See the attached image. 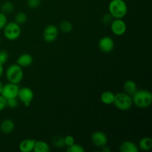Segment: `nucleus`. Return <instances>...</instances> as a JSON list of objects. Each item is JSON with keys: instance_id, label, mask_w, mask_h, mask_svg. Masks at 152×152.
<instances>
[{"instance_id": "obj_1", "label": "nucleus", "mask_w": 152, "mask_h": 152, "mask_svg": "<svg viewBox=\"0 0 152 152\" xmlns=\"http://www.w3.org/2000/svg\"><path fill=\"white\" fill-rule=\"evenodd\" d=\"M133 104L140 108H146L152 104V94L148 90H137L132 96Z\"/></svg>"}, {"instance_id": "obj_2", "label": "nucleus", "mask_w": 152, "mask_h": 152, "mask_svg": "<svg viewBox=\"0 0 152 152\" xmlns=\"http://www.w3.org/2000/svg\"><path fill=\"white\" fill-rule=\"evenodd\" d=\"M108 12L114 19H123L128 13V5L124 0H111Z\"/></svg>"}, {"instance_id": "obj_3", "label": "nucleus", "mask_w": 152, "mask_h": 152, "mask_svg": "<svg viewBox=\"0 0 152 152\" xmlns=\"http://www.w3.org/2000/svg\"><path fill=\"white\" fill-rule=\"evenodd\" d=\"M5 75L9 83L19 84L23 79V70H22V67H20L17 64H13L7 67Z\"/></svg>"}, {"instance_id": "obj_4", "label": "nucleus", "mask_w": 152, "mask_h": 152, "mask_svg": "<svg viewBox=\"0 0 152 152\" xmlns=\"http://www.w3.org/2000/svg\"><path fill=\"white\" fill-rule=\"evenodd\" d=\"M114 104L117 109L126 111L130 109L133 105V100L132 96L126 93L120 92L115 94Z\"/></svg>"}, {"instance_id": "obj_5", "label": "nucleus", "mask_w": 152, "mask_h": 152, "mask_svg": "<svg viewBox=\"0 0 152 152\" xmlns=\"http://www.w3.org/2000/svg\"><path fill=\"white\" fill-rule=\"evenodd\" d=\"M4 36L9 41H15L20 37L22 34L20 25L15 22H10L6 24L3 28Z\"/></svg>"}, {"instance_id": "obj_6", "label": "nucleus", "mask_w": 152, "mask_h": 152, "mask_svg": "<svg viewBox=\"0 0 152 152\" xmlns=\"http://www.w3.org/2000/svg\"><path fill=\"white\" fill-rule=\"evenodd\" d=\"M19 88H19V84L8 83L4 85L1 95L6 99H11V98H17Z\"/></svg>"}, {"instance_id": "obj_7", "label": "nucleus", "mask_w": 152, "mask_h": 152, "mask_svg": "<svg viewBox=\"0 0 152 152\" xmlns=\"http://www.w3.org/2000/svg\"><path fill=\"white\" fill-rule=\"evenodd\" d=\"M17 97L25 105V106L28 107L34 99V91L30 88L22 87L19 88Z\"/></svg>"}, {"instance_id": "obj_8", "label": "nucleus", "mask_w": 152, "mask_h": 152, "mask_svg": "<svg viewBox=\"0 0 152 152\" xmlns=\"http://www.w3.org/2000/svg\"><path fill=\"white\" fill-rule=\"evenodd\" d=\"M59 36V29L54 25H48L45 27L42 33L43 39L47 42H53Z\"/></svg>"}, {"instance_id": "obj_9", "label": "nucleus", "mask_w": 152, "mask_h": 152, "mask_svg": "<svg viewBox=\"0 0 152 152\" xmlns=\"http://www.w3.org/2000/svg\"><path fill=\"white\" fill-rule=\"evenodd\" d=\"M111 30L113 34L116 36H123L126 34L127 30V25L123 19H114L111 22Z\"/></svg>"}, {"instance_id": "obj_10", "label": "nucleus", "mask_w": 152, "mask_h": 152, "mask_svg": "<svg viewBox=\"0 0 152 152\" xmlns=\"http://www.w3.org/2000/svg\"><path fill=\"white\" fill-rule=\"evenodd\" d=\"M98 46L101 51L105 53H109L114 48V42L110 37H103L99 39Z\"/></svg>"}, {"instance_id": "obj_11", "label": "nucleus", "mask_w": 152, "mask_h": 152, "mask_svg": "<svg viewBox=\"0 0 152 152\" xmlns=\"http://www.w3.org/2000/svg\"><path fill=\"white\" fill-rule=\"evenodd\" d=\"M91 140L92 143L98 148H102L105 145H107L108 141L107 135L102 132H96L93 133Z\"/></svg>"}, {"instance_id": "obj_12", "label": "nucleus", "mask_w": 152, "mask_h": 152, "mask_svg": "<svg viewBox=\"0 0 152 152\" xmlns=\"http://www.w3.org/2000/svg\"><path fill=\"white\" fill-rule=\"evenodd\" d=\"M33 61H34V59L31 54L22 53L18 57L17 60H16V64L22 68H26V67H29L30 65H32Z\"/></svg>"}, {"instance_id": "obj_13", "label": "nucleus", "mask_w": 152, "mask_h": 152, "mask_svg": "<svg viewBox=\"0 0 152 152\" xmlns=\"http://www.w3.org/2000/svg\"><path fill=\"white\" fill-rule=\"evenodd\" d=\"M36 140L34 139H25L19 142V149L22 152L33 151Z\"/></svg>"}, {"instance_id": "obj_14", "label": "nucleus", "mask_w": 152, "mask_h": 152, "mask_svg": "<svg viewBox=\"0 0 152 152\" xmlns=\"http://www.w3.org/2000/svg\"><path fill=\"white\" fill-rule=\"evenodd\" d=\"M15 127V124L13 121L10 119H5L1 122L0 125V130L1 132L5 134H9L13 131Z\"/></svg>"}, {"instance_id": "obj_15", "label": "nucleus", "mask_w": 152, "mask_h": 152, "mask_svg": "<svg viewBox=\"0 0 152 152\" xmlns=\"http://www.w3.org/2000/svg\"><path fill=\"white\" fill-rule=\"evenodd\" d=\"M120 151L121 152H138L139 148L134 142L132 141H125L120 145Z\"/></svg>"}, {"instance_id": "obj_16", "label": "nucleus", "mask_w": 152, "mask_h": 152, "mask_svg": "<svg viewBox=\"0 0 152 152\" xmlns=\"http://www.w3.org/2000/svg\"><path fill=\"white\" fill-rule=\"evenodd\" d=\"M123 89H124L125 93L132 96L137 90V86L134 81L132 80H128L123 84Z\"/></svg>"}, {"instance_id": "obj_17", "label": "nucleus", "mask_w": 152, "mask_h": 152, "mask_svg": "<svg viewBox=\"0 0 152 152\" xmlns=\"http://www.w3.org/2000/svg\"><path fill=\"white\" fill-rule=\"evenodd\" d=\"M114 97H115V94L113 93L111 91H105L102 93L100 96L101 102L103 104L107 105H111L114 103Z\"/></svg>"}, {"instance_id": "obj_18", "label": "nucleus", "mask_w": 152, "mask_h": 152, "mask_svg": "<svg viewBox=\"0 0 152 152\" xmlns=\"http://www.w3.org/2000/svg\"><path fill=\"white\" fill-rule=\"evenodd\" d=\"M33 151L34 152H49L50 151V145L45 141L36 140Z\"/></svg>"}, {"instance_id": "obj_19", "label": "nucleus", "mask_w": 152, "mask_h": 152, "mask_svg": "<svg viewBox=\"0 0 152 152\" xmlns=\"http://www.w3.org/2000/svg\"><path fill=\"white\" fill-rule=\"evenodd\" d=\"M138 148H140L142 151H149L152 148V139L148 137H145L142 138L140 140L139 145H138Z\"/></svg>"}, {"instance_id": "obj_20", "label": "nucleus", "mask_w": 152, "mask_h": 152, "mask_svg": "<svg viewBox=\"0 0 152 152\" xmlns=\"http://www.w3.org/2000/svg\"><path fill=\"white\" fill-rule=\"evenodd\" d=\"M0 10L4 14H9V13H11L13 11V10H14V5H13V4L11 1H5L2 4H1Z\"/></svg>"}, {"instance_id": "obj_21", "label": "nucleus", "mask_w": 152, "mask_h": 152, "mask_svg": "<svg viewBox=\"0 0 152 152\" xmlns=\"http://www.w3.org/2000/svg\"><path fill=\"white\" fill-rule=\"evenodd\" d=\"M14 22L19 25H23L28 20L27 14L24 12H18L14 17Z\"/></svg>"}, {"instance_id": "obj_22", "label": "nucleus", "mask_w": 152, "mask_h": 152, "mask_svg": "<svg viewBox=\"0 0 152 152\" xmlns=\"http://www.w3.org/2000/svg\"><path fill=\"white\" fill-rule=\"evenodd\" d=\"M59 29L62 32L68 34L73 30V25L69 21H63L59 25Z\"/></svg>"}, {"instance_id": "obj_23", "label": "nucleus", "mask_w": 152, "mask_h": 152, "mask_svg": "<svg viewBox=\"0 0 152 152\" xmlns=\"http://www.w3.org/2000/svg\"><path fill=\"white\" fill-rule=\"evenodd\" d=\"M53 145L57 148H62L65 146V142H64V137L61 136H56L52 140Z\"/></svg>"}, {"instance_id": "obj_24", "label": "nucleus", "mask_w": 152, "mask_h": 152, "mask_svg": "<svg viewBox=\"0 0 152 152\" xmlns=\"http://www.w3.org/2000/svg\"><path fill=\"white\" fill-rule=\"evenodd\" d=\"M67 151L69 152H85V148L80 144H77L74 142L73 145L68 146Z\"/></svg>"}, {"instance_id": "obj_25", "label": "nucleus", "mask_w": 152, "mask_h": 152, "mask_svg": "<svg viewBox=\"0 0 152 152\" xmlns=\"http://www.w3.org/2000/svg\"><path fill=\"white\" fill-rule=\"evenodd\" d=\"M9 58V53L7 50H0V62L3 65L6 63L8 60Z\"/></svg>"}, {"instance_id": "obj_26", "label": "nucleus", "mask_w": 152, "mask_h": 152, "mask_svg": "<svg viewBox=\"0 0 152 152\" xmlns=\"http://www.w3.org/2000/svg\"><path fill=\"white\" fill-rule=\"evenodd\" d=\"M41 0H28L27 5L31 9H36L40 5Z\"/></svg>"}, {"instance_id": "obj_27", "label": "nucleus", "mask_w": 152, "mask_h": 152, "mask_svg": "<svg viewBox=\"0 0 152 152\" xmlns=\"http://www.w3.org/2000/svg\"><path fill=\"white\" fill-rule=\"evenodd\" d=\"M7 100V106L10 108H15L19 105V101L17 98H11V99H6Z\"/></svg>"}, {"instance_id": "obj_28", "label": "nucleus", "mask_w": 152, "mask_h": 152, "mask_svg": "<svg viewBox=\"0 0 152 152\" xmlns=\"http://www.w3.org/2000/svg\"><path fill=\"white\" fill-rule=\"evenodd\" d=\"M7 23V19L6 14H4L2 12H0V31L3 30L6 24Z\"/></svg>"}, {"instance_id": "obj_29", "label": "nucleus", "mask_w": 152, "mask_h": 152, "mask_svg": "<svg viewBox=\"0 0 152 152\" xmlns=\"http://www.w3.org/2000/svg\"><path fill=\"white\" fill-rule=\"evenodd\" d=\"M64 142H65V145L68 147L73 145L75 142V140H74V137L71 135H67L66 137H64Z\"/></svg>"}, {"instance_id": "obj_30", "label": "nucleus", "mask_w": 152, "mask_h": 152, "mask_svg": "<svg viewBox=\"0 0 152 152\" xmlns=\"http://www.w3.org/2000/svg\"><path fill=\"white\" fill-rule=\"evenodd\" d=\"M113 19H114L113 16L108 13H107V14L103 15V16H102V22H103L104 24H105V25H109V24H111V22L113 21Z\"/></svg>"}, {"instance_id": "obj_31", "label": "nucleus", "mask_w": 152, "mask_h": 152, "mask_svg": "<svg viewBox=\"0 0 152 152\" xmlns=\"http://www.w3.org/2000/svg\"><path fill=\"white\" fill-rule=\"evenodd\" d=\"M6 107H7V100L0 94V112L2 111Z\"/></svg>"}, {"instance_id": "obj_32", "label": "nucleus", "mask_w": 152, "mask_h": 152, "mask_svg": "<svg viewBox=\"0 0 152 152\" xmlns=\"http://www.w3.org/2000/svg\"><path fill=\"white\" fill-rule=\"evenodd\" d=\"M3 73H4V65L0 62V77L3 75Z\"/></svg>"}, {"instance_id": "obj_33", "label": "nucleus", "mask_w": 152, "mask_h": 152, "mask_svg": "<svg viewBox=\"0 0 152 152\" xmlns=\"http://www.w3.org/2000/svg\"><path fill=\"white\" fill-rule=\"evenodd\" d=\"M102 151L104 152H110L111 151V149L107 145H105V146L102 147Z\"/></svg>"}, {"instance_id": "obj_34", "label": "nucleus", "mask_w": 152, "mask_h": 152, "mask_svg": "<svg viewBox=\"0 0 152 152\" xmlns=\"http://www.w3.org/2000/svg\"><path fill=\"white\" fill-rule=\"evenodd\" d=\"M3 87H4V84L2 83V82L0 81V94H1V92H2Z\"/></svg>"}, {"instance_id": "obj_35", "label": "nucleus", "mask_w": 152, "mask_h": 152, "mask_svg": "<svg viewBox=\"0 0 152 152\" xmlns=\"http://www.w3.org/2000/svg\"><path fill=\"white\" fill-rule=\"evenodd\" d=\"M1 1H0V7H1Z\"/></svg>"}, {"instance_id": "obj_36", "label": "nucleus", "mask_w": 152, "mask_h": 152, "mask_svg": "<svg viewBox=\"0 0 152 152\" xmlns=\"http://www.w3.org/2000/svg\"><path fill=\"white\" fill-rule=\"evenodd\" d=\"M0 42H1V37H0Z\"/></svg>"}]
</instances>
